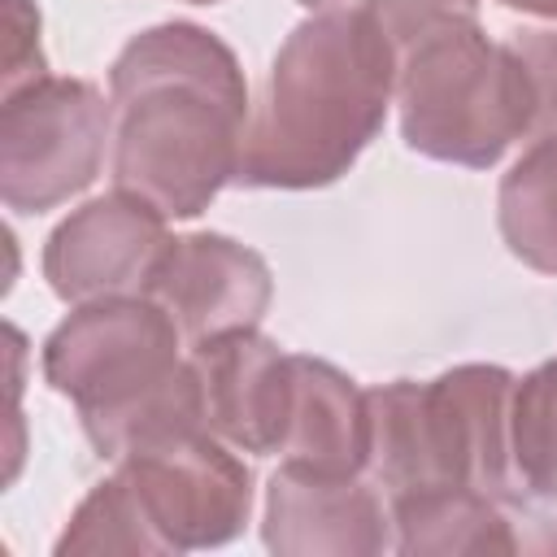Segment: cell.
Instances as JSON below:
<instances>
[{
  "mask_svg": "<svg viewBox=\"0 0 557 557\" xmlns=\"http://www.w3.org/2000/svg\"><path fill=\"white\" fill-rule=\"evenodd\" d=\"M396 553L405 557H483V553H557V522L531 500L492 496L479 487H426L392 496Z\"/></svg>",
  "mask_w": 557,
  "mask_h": 557,
  "instance_id": "7c38bea8",
  "label": "cell"
},
{
  "mask_svg": "<svg viewBox=\"0 0 557 557\" xmlns=\"http://www.w3.org/2000/svg\"><path fill=\"white\" fill-rule=\"evenodd\" d=\"M396 52V109L409 152L492 170L535 131V83L470 0H366Z\"/></svg>",
  "mask_w": 557,
  "mask_h": 557,
  "instance_id": "3957f363",
  "label": "cell"
},
{
  "mask_svg": "<svg viewBox=\"0 0 557 557\" xmlns=\"http://www.w3.org/2000/svg\"><path fill=\"white\" fill-rule=\"evenodd\" d=\"M496 231L513 261L557 278V135H535L500 178Z\"/></svg>",
  "mask_w": 557,
  "mask_h": 557,
  "instance_id": "5bb4252c",
  "label": "cell"
},
{
  "mask_svg": "<svg viewBox=\"0 0 557 557\" xmlns=\"http://www.w3.org/2000/svg\"><path fill=\"white\" fill-rule=\"evenodd\" d=\"M518 374L492 361H466L422 383L431 457L440 487H479L522 500L509 474V400Z\"/></svg>",
  "mask_w": 557,
  "mask_h": 557,
  "instance_id": "30bf717a",
  "label": "cell"
},
{
  "mask_svg": "<svg viewBox=\"0 0 557 557\" xmlns=\"http://www.w3.org/2000/svg\"><path fill=\"white\" fill-rule=\"evenodd\" d=\"M261 540L278 557H374L396 553L392 496L366 474H331L278 461L265 483Z\"/></svg>",
  "mask_w": 557,
  "mask_h": 557,
  "instance_id": "ba28073f",
  "label": "cell"
},
{
  "mask_svg": "<svg viewBox=\"0 0 557 557\" xmlns=\"http://www.w3.org/2000/svg\"><path fill=\"white\" fill-rule=\"evenodd\" d=\"M113 474L131 487L148 527L170 553L222 548L252 513V474L226 440L209 426H178L139 440L113 461Z\"/></svg>",
  "mask_w": 557,
  "mask_h": 557,
  "instance_id": "8992f818",
  "label": "cell"
},
{
  "mask_svg": "<svg viewBox=\"0 0 557 557\" xmlns=\"http://www.w3.org/2000/svg\"><path fill=\"white\" fill-rule=\"evenodd\" d=\"M392 104L396 52L374 9L361 0L309 13L261 78L235 187H331L379 139Z\"/></svg>",
  "mask_w": 557,
  "mask_h": 557,
  "instance_id": "7a4b0ae2",
  "label": "cell"
},
{
  "mask_svg": "<svg viewBox=\"0 0 557 557\" xmlns=\"http://www.w3.org/2000/svg\"><path fill=\"white\" fill-rule=\"evenodd\" d=\"M509 44L518 48V57L531 70L535 83V135H557V26H535V30H518L509 35Z\"/></svg>",
  "mask_w": 557,
  "mask_h": 557,
  "instance_id": "ac0fdd59",
  "label": "cell"
},
{
  "mask_svg": "<svg viewBox=\"0 0 557 557\" xmlns=\"http://www.w3.org/2000/svg\"><path fill=\"white\" fill-rule=\"evenodd\" d=\"M470 4H479V0H470Z\"/></svg>",
  "mask_w": 557,
  "mask_h": 557,
  "instance_id": "7402d4cb",
  "label": "cell"
},
{
  "mask_svg": "<svg viewBox=\"0 0 557 557\" xmlns=\"http://www.w3.org/2000/svg\"><path fill=\"white\" fill-rule=\"evenodd\" d=\"M4 74H0V96H13L39 78H48L44 44H39V9L30 0H4Z\"/></svg>",
  "mask_w": 557,
  "mask_h": 557,
  "instance_id": "e0dca14e",
  "label": "cell"
},
{
  "mask_svg": "<svg viewBox=\"0 0 557 557\" xmlns=\"http://www.w3.org/2000/svg\"><path fill=\"white\" fill-rule=\"evenodd\" d=\"M187 357L200 379L205 426L239 453L274 457L287 426L292 352L257 326H244L191 344Z\"/></svg>",
  "mask_w": 557,
  "mask_h": 557,
  "instance_id": "8fae6325",
  "label": "cell"
},
{
  "mask_svg": "<svg viewBox=\"0 0 557 557\" xmlns=\"http://www.w3.org/2000/svg\"><path fill=\"white\" fill-rule=\"evenodd\" d=\"M39 366L104 461H117L139 440L205 426L187 339L152 296L70 305L44 339Z\"/></svg>",
  "mask_w": 557,
  "mask_h": 557,
  "instance_id": "277c9868",
  "label": "cell"
},
{
  "mask_svg": "<svg viewBox=\"0 0 557 557\" xmlns=\"http://www.w3.org/2000/svg\"><path fill=\"white\" fill-rule=\"evenodd\" d=\"M57 557H113V553H126V557H165V544L161 535L148 527L144 509L135 505L131 487L117 479V474H104L83 500L78 509L70 513L65 531L57 535Z\"/></svg>",
  "mask_w": 557,
  "mask_h": 557,
  "instance_id": "2e32d148",
  "label": "cell"
},
{
  "mask_svg": "<svg viewBox=\"0 0 557 557\" xmlns=\"http://www.w3.org/2000/svg\"><path fill=\"white\" fill-rule=\"evenodd\" d=\"M509 474L522 500L557 505V357L513 383Z\"/></svg>",
  "mask_w": 557,
  "mask_h": 557,
  "instance_id": "9a60e30c",
  "label": "cell"
},
{
  "mask_svg": "<svg viewBox=\"0 0 557 557\" xmlns=\"http://www.w3.org/2000/svg\"><path fill=\"white\" fill-rule=\"evenodd\" d=\"M170 218L131 191H104L61 218L44 244V278L57 300L87 305L104 296H144L161 252L170 248Z\"/></svg>",
  "mask_w": 557,
  "mask_h": 557,
  "instance_id": "52a82bcc",
  "label": "cell"
},
{
  "mask_svg": "<svg viewBox=\"0 0 557 557\" xmlns=\"http://www.w3.org/2000/svg\"><path fill=\"white\" fill-rule=\"evenodd\" d=\"M296 4H305L309 13H322V9H348V4H361V0H296Z\"/></svg>",
  "mask_w": 557,
  "mask_h": 557,
  "instance_id": "ffe728a7",
  "label": "cell"
},
{
  "mask_svg": "<svg viewBox=\"0 0 557 557\" xmlns=\"http://www.w3.org/2000/svg\"><path fill=\"white\" fill-rule=\"evenodd\" d=\"M144 296L174 318L191 348L209 335L261 326L274 300V274L257 248L218 231H191L170 239Z\"/></svg>",
  "mask_w": 557,
  "mask_h": 557,
  "instance_id": "9c48e42d",
  "label": "cell"
},
{
  "mask_svg": "<svg viewBox=\"0 0 557 557\" xmlns=\"http://www.w3.org/2000/svg\"><path fill=\"white\" fill-rule=\"evenodd\" d=\"M113 144V104L87 78L48 74L0 96V200L48 213L87 191Z\"/></svg>",
  "mask_w": 557,
  "mask_h": 557,
  "instance_id": "5b68a950",
  "label": "cell"
},
{
  "mask_svg": "<svg viewBox=\"0 0 557 557\" xmlns=\"http://www.w3.org/2000/svg\"><path fill=\"white\" fill-rule=\"evenodd\" d=\"M187 4H218V0H187Z\"/></svg>",
  "mask_w": 557,
  "mask_h": 557,
  "instance_id": "44dd1931",
  "label": "cell"
},
{
  "mask_svg": "<svg viewBox=\"0 0 557 557\" xmlns=\"http://www.w3.org/2000/svg\"><path fill=\"white\" fill-rule=\"evenodd\" d=\"M109 174L165 218H200L235 183L248 135V78L231 44L196 22L126 39L109 65Z\"/></svg>",
  "mask_w": 557,
  "mask_h": 557,
  "instance_id": "6da1fadb",
  "label": "cell"
},
{
  "mask_svg": "<svg viewBox=\"0 0 557 557\" xmlns=\"http://www.w3.org/2000/svg\"><path fill=\"white\" fill-rule=\"evenodd\" d=\"M366 440L370 413L357 379L322 357L292 352V400L274 457L309 470L357 474L366 470Z\"/></svg>",
  "mask_w": 557,
  "mask_h": 557,
  "instance_id": "4fadbf2b",
  "label": "cell"
},
{
  "mask_svg": "<svg viewBox=\"0 0 557 557\" xmlns=\"http://www.w3.org/2000/svg\"><path fill=\"white\" fill-rule=\"evenodd\" d=\"M522 17H544V22H557V0H496Z\"/></svg>",
  "mask_w": 557,
  "mask_h": 557,
  "instance_id": "d6986e66",
  "label": "cell"
}]
</instances>
